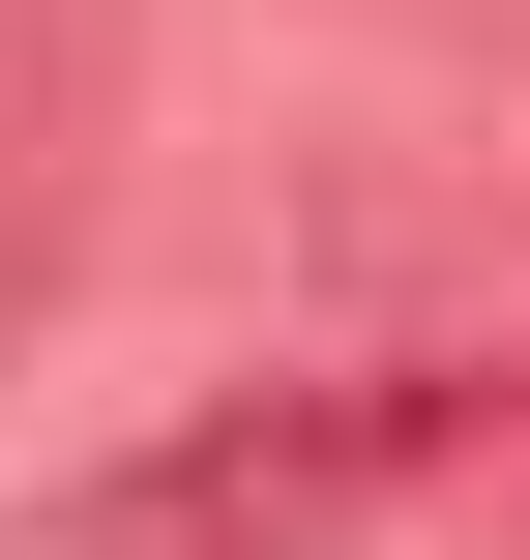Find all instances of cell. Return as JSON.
Listing matches in <instances>:
<instances>
[{"mask_svg": "<svg viewBox=\"0 0 530 560\" xmlns=\"http://www.w3.org/2000/svg\"><path fill=\"white\" fill-rule=\"evenodd\" d=\"M472 443H530V354H354V384H236V413L59 472L0 560H354L413 472H472Z\"/></svg>", "mask_w": 530, "mask_h": 560, "instance_id": "cell-1", "label": "cell"}, {"mask_svg": "<svg viewBox=\"0 0 530 560\" xmlns=\"http://www.w3.org/2000/svg\"><path fill=\"white\" fill-rule=\"evenodd\" d=\"M59 207H89V0H0V354L59 295Z\"/></svg>", "mask_w": 530, "mask_h": 560, "instance_id": "cell-2", "label": "cell"}]
</instances>
